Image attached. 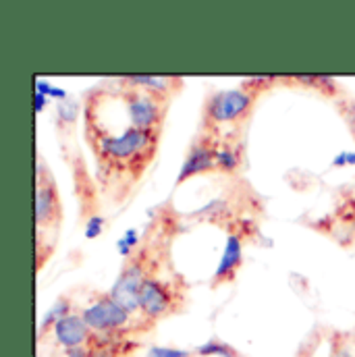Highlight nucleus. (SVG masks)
Wrapping results in <instances>:
<instances>
[{"label":"nucleus","instance_id":"obj_1","mask_svg":"<svg viewBox=\"0 0 355 357\" xmlns=\"http://www.w3.org/2000/svg\"><path fill=\"white\" fill-rule=\"evenodd\" d=\"M123 102V100H121ZM127 119L123 106L121 119H112L116 131L84 116V137L96 160V183L112 204H125L152 167L163 131L137 129Z\"/></svg>","mask_w":355,"mask_h":357},{"label":"nucleus","instance_id":"obj_2","mask_svg":"<svg viewBox=\"0 0 355 357\" xmlns=\"http://www.w3.org/2000/svg\"><path fill=\"white\" fill-rule=\"evenodd\" d=\"M167 216L163 220H156L146 237L139 241L135 250L125 258L121 272L114 280V287L110 289V295L131 314H139V289L142 284L158 274H165L167 268V258H169V239L171 231L167 229Z\"/></svg>","mask_w":355,"mask_h":357},{"label":"nucleus","instance_id":"obj_3","mask_svg":"<svg viewBox=\"0 0 355 357\" xmlns=\"http://www.w3.org/2000/svg\"><path fill=\"white\" fill-rule=\"evenodd\" d=\"M278 82L276 77H258L241 82V86L233 89L210 91L202 106L199 131L220 135L231 129H248L260 96Z\"/></svg>","mask_w":355,"mask_h":357},{"label":"nucleus","instance_id":"obj_4","mask_svg":"<svg viewBox=\"0 0 355 357\" xmlns=\"http://www.w3.org/2000/svg\"><path fill=\"white\" fill-rule=\"evenodd\" d=\"M63 199L54 175L46 167L44 158L38 156L36 169V195H33V218H36V256L38 270H42L46 260L54 252L56 235L63 225Z\"/></svg>","mask_w":355,"mask_h":357},{"label":"nucleus","instance_id":"obj_5","mask_svg":"<svg viewBox=\"0 0 355 357\" xmlns=\"http://www.w3.org/2000/svg\"><path fill=\"white\" fill-rule=\"evenodd\" d=\"M77 310H80L82 318L86 320V324L100 337L139 339L154 328L152 322H148L142 316H135L129 310H125L110 295V291L91 293L88 301L84 305H77Z\"/></svg>","mask_w":355,"mask_h":357},{"label":"nucleus","instance_id":"obj_6","mask_svg":"<svg viewBox=\"0 0 355 357\" xmlns=\"http://www.w3.org/2000/svg\"><path fill=\"white\" fill-rule=\"evenodd\" d=\"M187 305V284L177 272L148 278L139 289V314L154 326L181 314Z\"/></svg>","mask_w":355,"mask_h":357},{"label":"nucleus","instance_id":"obj_7","mask_svg":"<svg viewBox=\"0 0 355 357\" xmlns=\"http://www.w3.org/2000/svg\"><path fill=\"white\" fill-rule=\"evenodd\" d=\"M112 84H114V88L123 100V106H125L127 116H129L133 127L163 131L167 114H169V106H171L169 98H163L158 93L135 88V86L127 84L125 77L112 79Z\"/></svg>","mask_w":355,"mask_h":357},{"label":"nucleus","instance_id":"obj_8","mask_svg":"<svg viewBox=\"0 0 355 357\" xmlns=\"http://www.w3.org/2000/svg\"><path fill=\"white\" fill-rule=\"evenodd\" d=\"M225 229H227V243H225L220 264H218L212 280H210L212 289L235 282L239 270L243 266V245L252 237V233L256 231L254 222L250 218H235Z\"/></svg>","mask_w":355,"mask_h":357},{"label":"nucleus","instance_id":"obj_9","mask_svg":"<svg viewBox=\"0 0 355 357\" xmlns=\"http://www.w3.org/2000/svg\"><path fill=\"white\" fill-rule=\"evenodd\" d=\"M216 146H218V135L199 131L187 148L185 160L181 165V171H179L175 183L181 185L197 175L216 173Z\"/></svg>","mask_w":355,"mask_h":357},{"label":"nucleus","instance_id":"obj_10","mask_svg":"<svg viewBox=\"0 0 355 357\" xmlns=\"http://www.w3.org/2000/svg\"><path fill=\"white\" fill-rule=\"evenodd\" d=\"M246 150V129H231L220 133L216 146V173L231 177L239 175L248 162Z\"/></svg>","mask_w":355,"mask_h":357},{"label":"nucleus","instance_id":"obj_11","mask_svg":"<svg viewBox=\"0 0 355 357\" xmlns=\"http://www.w3.org/2000/svg\"><path fill=\"white\" fill-rule=\"evenodd\" d=\"M54 345H59L61 349H77V347H88L93 341L96 333L86 324V320L82 318L80 310L75 307L71 314L63 316L50 331Z\"/></svg>","mask_w":355,"mask_h":357},{"label":"nucleus","instance_id":"obj_12","mask_svg":"<svg viewBox=\"0 0 355 357\" xmlns=\"http://www.w3.org/2000/svg\"><path fill=\"white\" fill-rule=\"evenodd\" d=\"M71 169H73V181H75V193L82 206V220H86L89 225L91 220L98 218V208H100L98 183L91 178L86 169V162L80 154L71 160Z\"/></svg>","mask_w":355,"mask_h":357},{"label":"nucleus","instance_id":"obj_13","mask_svg":"<svg viewBox=\"0 0 355 357\" xmlns=\"http://www.w3.org/2000/svg\"><path fill=\"white\" fill-rule=\"evenodd\" d=\"M139 349V339H110L96 335L88 345V357H135Z\"/></svg>","mask_w":355,"mask_h":357},{"label":"nucleus","instance_id":"obj_14","mask_svg":"<svg viewBox=\"0 0 355 357\" xmlns=\"http://www.w3.org/2000/svg\"><path fill=\"white\" fill-rule=\"evenodd\" d=\"M127 84L135 86V88L158 93L163 98L173 100L181 89L185 88V82L181 77H167V75H133V77H125Z\"/></svg>","mask_w":355,"mask_h":357},{"label":"nucleus","instance_id":"obj_15","mask_svg":"<svg viewBox=\"0 0 355 357\" xmlns=\"http://www.w3.org/2000/svg\"><path fill=\"white\" fill-rule=\"evenodd\" d=\"M287 82L299 84L301 88L314 89V91H318V93L331 98L333 102H337L339 96L343 93V88H341L335 79H331V77H305V75H303V77H293V79H287Z\"/></svg>","mask_w":355,"mask_h":357},{"label":"nucleus","instance_id":"obj_16","mask_svg":"<svg viewBox=\"0 0 355 357\" xmlns=\"http://www.w3.org/2000/svg\"><path fill=\"white\" fill-rule=\"evenodd\" d=\"M197 357H246L241 351H237L233 345L220 341V339H210L197 349H193Z\"/></svg>","mask_w":355,"mask_h":357},{"label":"nucleus","instance_id":"obj_17","mask_svg":"<svg viewBox=\"0 0 355 357\" xmlns=\"http://www.w3.org/2000/svg\"><path fill=\"white\" fill-rule=\"evenodd\" d=\"M335 104H337L339 114L343 116L347 129L352 131V135H354L355 139V100H352V98H339Z\"/></svg>","mask_w":355,"mask_h":357},{"label":"nucleus","instance_id":"obj_18","mask_svg":"<svg viewBox=\"0 0 355 357\" xmlns=\"http://www.w3.org/2000/svg\"><path fill=\"white\" fill-rule=\"evenodd\" d=\"M146 357H197L195 351H187V349H177V347H160V345H152L148 349Z\"/></svg>","mask_w":355,"mask_h":357}]
</instances>
